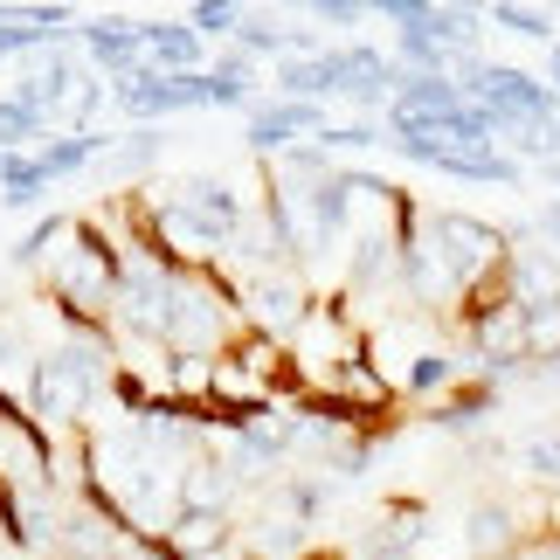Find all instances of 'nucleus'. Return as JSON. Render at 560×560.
Here are the masks:
<instances>
[{"instance_id": "9b49d317", "label": "nucleus", "mask_w": 560, "mask_h": 560, "mask_svg": "<svg viewBox=\"0 0 560 560\" xmlns=\"http://www.w3.org/2000/svg\"><path fill=\"white\" fill-rule=\"evenodd\" d=\"M104 153H112V139L104 132H62V139H49V145H35V166H42V180H70V174H83V166H97Z\"/></svg>"}, {"instance_id": "9d476101", "label": "nucleus", "mask_w": 560, "mask_h": 560, "mask_svg": "<svg viewBox=\"0 0 560 560\" xmlns=\"http://www.w3.org/2000/svg\"><path fill=\"white\" fill-rule=\"evenodd\" d=\"M395 256H401L395 222H387V229H360V235H353V256H347V291H381V284H395Z\"/></svg>"}, {"instance_id": "f03ea898", "label": "nucleus", "mask_w": 560, "mask_h": 560, "mask_svg": "<svg viewBox=\"0 0 560 560\" xmlns=\"http://www.w3.org/2000/svg\"><path fill=\"white\" fill-rule=\"evenodd\" d=\"M422 243L436 249L443 270L470 291V284H485V277H499L512 235H505L499 222H478V214H464V208H436V214H422Z\"/></svg>"}, {"instance_id": "f257e3e1", "label": "nucleus", "mask_w": 560, "mask_h": 560, "mask_svg": "<svg viewBox=\"0 0 560 560\" xmlns=\"http://www.w3.org/2000/svg\"><path fill=\"white\" fill-rule=\"evenodd\" d=\"M104 387H112V339L62 332V347L35 353V368H28V416L35 422H83Z\"/></svg>"}, {"instance_id": "423d86ee", "label": "nucleus", "mask_w": 560, "mask_h": 560, "mask_svg": "<svg viewBox=\"0 0 560 560\" xmlns=\"http://www.w3.org/2000/svg\"><path fill=\"white\" fill-rule=\"evenodd\" d=\"M491 416H499V381L464 374L443 401H429V416H422V422H429V429H450V436H470V429H485Z\"/></svg>"}, {"instance_id": "1a4fd4ad", "label": "nucleus", "mask_w": 560, "mask_h": 560, "mask_svg": "<svg viewBox=\"0 0 560 560\" xmlns=\"http://www.w3.org/2000/svg\"><path fill=\"white\" fill-rule=\"evenodd\" d=\"M139 35H145V70H160V77L201 70V49H208V42L194 35L187 21H139Z\"/></svg>"}, {"instance_id": "6e6552de", "label": "nucleus", "mask_w": 560, "mask_h": 560, "mask_svg": "<svg viewBox=\"0 0 560 560\" xmlns=\"http://www.w3.org/2000/svg\"><path fill=\"white\" fill-rule=\"evenodd\" d=\"M160 540L174 560H214L235 547V526H229V512H174Z\"/></svg>"}, {"instance_id": "f3484780", "label": "nucleus", "mask_w": 560, "mask_h": 560, "mask_svg": "<svg viewBox=\"0 0 560 560\" xmlns=\"http://www.w3.org/2000/svg\"><path fill=\"white\" fill-rule=\"evenodd\" d=\"M485 21H499L505 35H526V42H553V14L547 8H485Z\"/></svg>"}, {"instance_id": "a211bd4d", "label": "nucleus", "mask_w": 560, "mask_h": 560, "mask_svg": "<svg viewBox=\"0 0 560 560\" xmlns=\"http://www.w3.org/2000/svg\"><path fill=\"white\" fill-rule=\"evenodd\" d=\"M520 464H526V478L560 485V429H553V436H526L520 443Z\"/></svg>"}, {"instance_id": "0eeeda50", "label": "nucleus", "mask_w": 560, "mask_h": 560, "mask_svg": "<svg viewBox=\"0 0 560 560\" xmlns=\"http://www.w3.org/2000/svg\"><path fill=\"white\" fill-rule=\"evenodd\" d=\"M464 540H470V553H478V560H520L526 526H520V512H512L505 499H485V505H470Z\"/></svg>"}, {"instance_id": "2eb2a0df", "label": "nucleus", "mask_w": 560, "mask_h": 560, "mask_svg": "<svg viewBox=\"0 0 560 560\" xmlns=\"http://www.w3.org/2000/svg\"><path fill=\"white\" fill-rule=\"evenodd\" d=\"M187 28L201 35V42L235 35V28H243V8H235V0H194V8H187Z\"/></svg>"}, {"instance_id": "4468645a", "label": "nucleus", "mask_w": 560, "mask_h": 560, "mask_svg": "<svg viewBox=\"0 0 560 560\" xmlns=\"http://www.w3.org/2000/svg\"><path fill=\"white\" fill-rule=\"evenodd\" d=\"M166 153V139L145 125V132H125V139H112V153H104V174H118V180H132V174H145Z\"/></svg>"}, {"instance_id": "39448f33", "label": "nucleus", "mask_w": 560, "mask_h": 560, "mask_svg": "<svg viewBox=\"0 0 560 560\" xmlns=\"http://www.w3.org/2000/svg\"><path fill=\"white\" fill-rule=\"evenodd\" d=\"M77 42H83V56H91L97 70H112L118 83L145 70V35H139V21H118V14H104V21H83V28H77Z\"/></svg>"}, {"instance_id": "7ed1b4c3", "label": "nucleus", "mask_w": 560, "mask_h": 560, "mask_svg": "<svg viewBox=\"0 0 560 560\" xmlns=\"http://www.w3.org/2000/svg\"><path fill=\"white\" fill-rule=\"evenodd\" d=\"M118 112L125 118H174V112H201L208 104V70H187V77H160V70H139L118 83Z\"/></svg>"}, {"instance_id": "6ab92c4d", "label": "nucleus", "mask_w": 560, "mask_h": 560, "mask_svg": "<svg viewBox=\"0 0 560 560\" xmlns=\"http://www.w3.org/2000/svg\"><path fill=\"white\" fill-rule=\"evenodd\" d=\"M374 8H360V0H312V21H332V28H353V21H368Z\"/></svg>"}, {"instance_id": "20e7f679", "label": "nucleus", "mask_w": 560, "mask_h": 560, "mask_svg": "<svg viewBox=\"0 0 560 560\" xmlns=\"http://www.w3.org/2000/svg\"><path fill=\"white\" fill-rule=\"evenodd\" d=\"M326 132V112L318 104H291V97H277V104H249V153H291V145H305Z\"/></svg>"}, {"instance_id": "ddd939ff", "label": "nucleus", "mask_w": 560, "mask_h": 560, "mask_svg": "<svg viewBox=\"0 0 560 560\" xmlns=\"http://www.w3.org/2000/svg\"><path fill=\"white\" fill-rule=\"evenodd\" d=\"M42 194H49V180H42L35 153H0V201H8V208H35Z\"/></svg>"}, {"instance_id": "aec40b11", "label": "nucleus", "mask_w": 560, "mask_h": 560, "mask_svg": "<svg viewBox=\"0 0 560 560\" xmlns=\"http://www.w3.org/2000/svg\"><path fill=\"white\" fill-rule=\"evenodd\" d=\"M533 235L560 249V201H540V208H533Z\"/></svg>"}, {"instance_id": "dca6fc26", "label": "nucleus", "mask_w": 560, "mask_h": 560, "mask_svg": "<svg viewBox=\"0 0 560 560\" xmlns=\"http://www.w3.org/2000/svg\"><path fill=\"white\" fill-rule=\"evenodd\" d=\"M70 222H77V214H42V222H35V229L14 243V264H21V270H35L42 256H49V243H56V235H70Z\"/></svg>"}, {"instance_id": "f8f14e48", "label": "nucleus", "mask_w": 560, "mask_h": 560, "mask_svg": "<svg viewBox=\"0 0 560 560\" xmlns=\"http://www.w3.org/2000/svg\"><path fill=\"white\" fill-rule=\"evenodd\" d=\"M457 381H464V360H457V353H443V347H416V353H408V368H401V395H416V401H443Z\"/></svg>"}]
</instances>
